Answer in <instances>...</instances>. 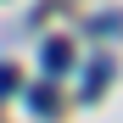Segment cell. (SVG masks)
I'll return each instance as SVG.
<instances>
[{"instance_id":"1","label":"cell","mask_w":123,"mask_h":123,"mask_svg":"<svg viewBox=\"0 0 123 123\" xmlns=\"http://www.w3.org/2000/svg\"><path fill=\"white\" fill-rule=\"evenodd\" d=\"M39 62H45L50 73H67V67H73V45H67V39H45V50H39Z\"/></svg>"},{"instance_id":"2","label":"cell","mask_w":123,"mask_h":123,"mask_svg":"<svg viewBox=\"0 0 123 123\" xmlns=\"http://www.w3.org/2000/svg\"><path fill=\"white\" fill-rule=\"evenodd\" d=\"M56 106H62L56 84H39V90H28V112H39V117H45V112H56Z\"/></svg>"},{"instance_id":"3","label":"cell","mask_w":123,"mask_h":123,"mask_svg":"<svg viewBox=\"0 0 123 123\" xmlns=\"http://www.w3.org/2000/svg\"><path fill=\"white\" fill-rule=\"evenodd\" d=\"M106 78H112V62H95V67H90V78H84V95L106 90Z\"/></svg>"},{"instance_id":"4","label":"cell","mask_w":123,"mask_h":123,"mask_svg":"<svg viewBox=\"0 0 123 123\" xmlns=\"http://www.w3.org/2000/svg\"><path fill=\"white\" fill-rule=\"evenodd\" d=\"M17 84H23V78H17V67H6V62H0V101L17 95Z\"/></svg>"}]
</instances>
